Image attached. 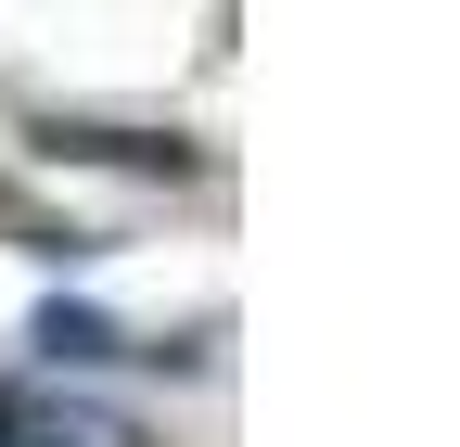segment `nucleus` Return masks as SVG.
Segmentation results:
<instances>
[{"label": "nucleus", "instance_id": "nucleus-1", "mask_svg": "<svg viewBox=\"0 0 460 447\" xmlns=\"http://www.w3.org/2000/svg\"><path fill=\"white\" fill-rule=\"evenodd\" d=\"M0 447H141V422L102 409V397H65V383H13L0 397Z\"/></svg>", "mask_w": 460, "mask_h": 447}, {"label": "nucleus", "instance_id": "nucleus-3", "mask_svg": "<svg viewBox=\"0 0 460 447\" xmlns=\"http://www.w3.org/2000/svg\"><path fill=\"white\" fill-rule=\"evenodd\" d=\"M51 153H102V166H166V180H180V141H141V128H51Z\"/></svg>", "mask_w": 460, "mask_h": 447}, {"label": "nucleus", "instance_id": "nucleus-2", "mask_svg": "<svg viewBox=\"0 0 460 447\" xmlns=\"http://www.w3.org/2000/svg\"><path fill=\"white\" fill-rule=\"evenodd\" d=\"M39 346L65 358V371H90V358H128V332H115V320H90V307H39Z\"/></svg>", "mask_w": 460, "mask_h": 447}]
</instances>
